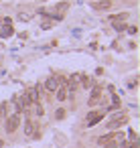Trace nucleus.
Listing matches in <instances>:
<instances>
[{
	"instance_id": "nucleus-1",
	"label": "nucleus",
	"mask_w": 140,
	"mask_h": 148,
	"mask_svg": "<svg viewBox=\"0 0 140 148\" xmlns=\"http://www.w3.org/2000/svg\"><path fill=\"white\" fill-rule=\"evenodd\" d=\"M19 126H21V116H19V114H12V116H8V118H6L4 128H6V132H8V134H12Z\"/></svg>"
},
{
	"instance_id": "nucleus-2",
	"label": "nucleus",
	"mask_w": 140,
	"mask_h": 148,
	"mask_svg": "<svg viewBox=\"0 0 140 148\" xmlns=\"http://www.w3.org/2000/svg\"><path fill=\"white\" fill-rule=\"evenodd\" d=\"M102 120H104V114H100V112H89V114L85 116V126H87V128L97 126Z\"/></svg>"
},
{
	"instance_id": "nucleus-3",
	"label": "nucleus",
	"mask_w": 140,
	"mask_h": 148,
	"mask_svg": "<svg viewBox=\"0 0 140 148\" xmlns=\"http://www.w3.org/2000/svg\"><path fill=\"white\" fill-rule=\"evenodd\" d=\"M25 136H27V138L39 136V132H37V124H35L33 120H25Z\"/></svg>"
},
{
	"instance_id": "nucleus-4",
	"label": "nucleus",
	"mask_w": 140,
	"mask_h": 148,
	"mask_svg": "<svg viewBox=\"0 0 140 148\" xmlns=\"http://www.w3.org/2000/svg\"><path fill=\"white\" fill-rule=\"evenodd\" d=\"M55 91H57V93H55V99H57V101H65V99L69 97V89H67V85H63L61 81H59V87H57Z\"/></svg>"
},
{
	"instance_id": "nucleus-5",
	"label": "nucleus",
	"mask_w": 140,
	"mask_h": 148,
	"mask_svg": "<svg viewBox=\"0 0 140 148\" xmlns=\"http://www.w3.org/2000/svg\"><path fill=\"white\" fill-rule=\"evenodd\" d=\"M57 87H59V79H57L55 75H53V77H49V79L45 81V89H47V91H53V93H55V89H57Z\"/></svg>"
},
{
	"instance_id": "nucleus-6",
	"label": "nucleus",
	"mask_w": 140,
	"mask_h": 148,
	"mask_svg": "<svg viewBox=\"0 0 140 148\" xmlns=\"http://www.w3.org/2000/svg\"><path fill=\"white\" fill-rule=\"evenodd\" d=\"M110 6H112L110 0H102V2H93V4H91V8H93V10H108Z\"/></svg>"
},
{
	"instance_id": "nucleus-7",
	"label": "nucleus",
	"mask_w": 140,
	"mask_h": 148,
	"mask_svg": "<svg viewBox=\"0 0 140 148\" xmlns=\"http://www.w3.org/2000/svg\"><path fill=\"white\" fill-rule=\"evenodd\" d=\"M126 124V118H116V120H112L110 124H108V128L110 130H116V128H120V126H124Z\"/></svg>"
},
{
	"instance_id": "nucleus-8",
	"label": "nucleus",
	"mask_w": 140,
	"mask_h": 148,
	"mask_svg": "<svg viewBox=\"0 0 140 148\" xmlns=\"http://www.w3.org/2000/svg\"><path fill=\"white\" fill-rule=\"evenodd\" d=\"M102 144H104V148H116L120 142H118V140H104Z\"/></svg>"
},
{
	"instance_id": "nucleus-9",
	"label": "nucleus",
	"mask_w": 140,
	"mask_h": 148,
	"mask_svg": "<svg viewBox=\"0 0 140 148\" xmlns=\"http://www.w3.org/2000/svg\"><path fill=\"white\" fill-rule=\"evenodd\" d=\"M114 29H116V31H124V29H126V25H124V23H120V21H114Z\"/></svg>"
},
{
	"instance_id": "nucleus-10",
	"label": "nucleus",
	"mask_w": 140,
	"mask_h": 148,
	"mask_svg": "<svg viewBox=\"0 0 140 148\" xmlns=\"http://www.w3.org/2000/svg\"><path fill=\"white\" fill-rule=\"evenodd\" d=\"M128 33H130V35H136V33H138V27H130Z\"/></svg>"
},
{
	"instance_id": "nucleus-11",
	"label": "nucleus",
	"mask_w": 140,
	"mask_h": 148,
	"mask_svg": "<svg viewBox=\"0 0 140 148\" xmlns=\"http://www.w3.org/2000/svg\"><path fill=\"white\" fill-rule=\"evenodd\" d=\"M2 35H4V37H10V35H12V29H4Z\"/></svg>"
}]
</instances>
